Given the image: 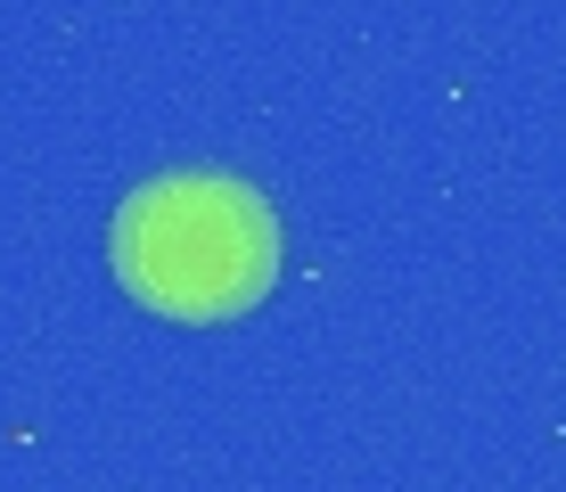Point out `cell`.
<instances>
[{"mask_svg": "<svg viewBox=\"0 0 566 492\" xmlns=\"http://www.w3.org/2000/svg\"><path fill=\"white\" fill-rule=\"evenodd\" d=\"M107 271L132 304L172 328L247 321L280 287V213L247 172H148L107 213Z\"/></svg>", "mask_w": 566, "mask_h": 492, "instance_id": "cell-1", "label": "cell"}]
</instances>
